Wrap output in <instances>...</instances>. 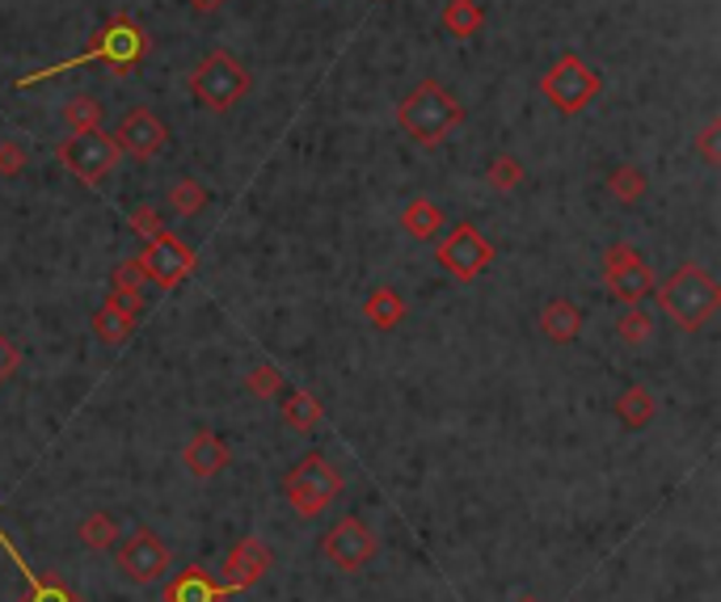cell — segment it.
Here are the masks:
<instances>
[{"mask_svg":"<svg viewBox=\"0 0 721 602\" xmlns=\"http://www.w3.org/2000/svg\"><path fill=\"white\" fill-rule=\"evenodd\" d=\"M658 299H662V312L676 320L683 333H700L713 312H718V278L697 266V262H683L662 287H658Z\"/></svg>","mask_w":721,"mask_h":602,"instance_id":"cell-3","label":"cell"},{"mask_svg":"<svg viewBox=\"0 0 721 602\" xmlns=\"http://www.w3.org/2000/svg\"><path fill=\"white\" fill-rule=\"evenodd\" d=\"M110 287H114L110 295H119L131 312H144V299H149V278H144V271H140V262H135V257H123V262L110 271Z\"/></svg>","mask_w":721,"mask_h":602,"instance_id":"cell-24","label":"cell"},{"mask_svg":"<svg viewBox=\"0 0 721 602\" xmlns=\"http://www.w3.org/2000/svg\"><path fill=\"white\" fill-rule=\"evenodd\" d=\"M603 287L612 295L616 304H641L646 295L654 292V271H650V262L633 249V245H624V241H616L603 249Z\"/></svg>","mask_w":721,"mask_h":602,"instance_id":"cell-9","label":"cell"},{"mask_svg":"<svg viewBox=\"0 0 721 602\" xmlns=\"http://www.w3.org/2000/svg\"><path fill=\"white\" fill-rule=\"evenodd\" d=\"M486 186L498 190V194H510V190H519V186H524V161H519V156H510V152H498V156H489Z\"/></svg>","mask_w":721,"mask_h":602,"instance_id":"cell-30","label":"cell"},{"mask_svg":"<svg viewBox=\"0 0 721 602\" xmlns=\"http://www.w3.org/2000/svg\"><path fill=\"white\" fill-rule=\"evenodd\" d=\"M191 93L203 110L224 114V110H233L250 93V68L236 60L233 51H212L191 72Z\"/></svg>","mask_w":721,"mask_h":602,"instance_id":"cell-5","label":"cell"},{"mask_svg":"<svg viewBox=\"0 0 721 602\" xmlns=\"http://www.w3.org/2000/svg\"><path fill=\"white\" fill-rule=\"evenodd\" d=\"M135 262H140V271H144V278L156 292H173V287H182L194 274V249L182 236H173L170 228L161 236H152V241H144V253Z\"/></svg>","mask_w":721,"mask_h":602,"instance_id":"cell-10","label":"cell"},{"mask_svg":"<svg viewBox=\"0 0 721 602\" xmlns=\"http://www.w3.org/2000/svg\"><path fill=\"white\" fill-rule=\"evenodd\" d=\"M30 165V152L18 140H0V177H18Z\"/></svg>","mask_w":721,"mask_h":602,"instance_id":"cell-34","label":"cell"},{"mask_svg":"<svg viewBox=\"0 0 721 602\" xmlns=\"http://www.w3.org/2000/svg\"><path fill=\"white\" fill-rule=\"evenodd\" d=\"M0 552H4L9 561L18 564V573H22L26 585H30L26 602H77V594H72V590H68V585L60 582V578H43V573H34V569L26 564V557L18 552V548H13V540H9L4 531H0Z\"/></svg>","mask_w":721,"mask_h":602,"instance_id":"cell-18","label":"cell"},{"mask_svg":"<svg viewBox=\"0 0 721 602\" xmlns=\"http://www.w3.org/2000/svg\"><path fill=\"white\" fill-rule=\"evenodd\" d=\"M540 93L545 102L561 114V119H578L582 110H591V102L603 93V72L587 63L578 51H566L545 68L540 76Z\"/></svg>","mask_w":721,"mask_h":602,"instance_id":"cell-4","label":"cell"},{"mask_svg":"<svg viewBox=\"0 0 721 602\" xmlns=\"http://www.w3.org/2000/svg\"><path fill=\"white\" fill-rule=\"evenodd\" d=\"M135 325H140V312H131L119 295H106L93 312V337L102 346H128L135 337Z\"/></svg>","mask_w":721,"mask_h":602,"instance_id":"cell-16","label":"cell"},{"mask_svg":"<svg viewBox=\"0 0 721 602\" xmlns=\"http://www.w3.org/2000/svg\"><path fill=\"white\" fill-rule=\"evenodd\" d=\"M275 569V557H271V548L257 540V535H245V540H236L229 548V561H224V573H229V585H233L236 594L241 590H250L257 585L266 573Z\"/></svg>","mask_w":721,"mask_h":602,"instance_id":"cell-14","label":"cell"},{"mask_svg":"<svg viewBox=\"0 0 721 602\" xmlns=\"http://www.w3.org/2000/svg\"><path fill=\"white\" fill-rule=\"evenodd\" d=\"M376 548H380V540H376V531H372L359 514L338 519L329 531H325V540H321L325 561L334 564V569H342V573H359V569H367V564L376 561Z\"/></svg>","mask_w":721,"mask_h":602,"instance_id":"cell-11","label":"cell"},{"mask_svg":"<svg viewBox=\"0 0 721 602\" xmlns=\"http://www.w3.org/2000/svg\"><path fill=\"white\" fill-rule=\"evenodd\" d=\"M439 25H444V34H451V39H473V34H481L486 13H481L477 0H447Z\"/></svg>","mask_w":721,"mask_h":602,"instance_id":"cell-26","label":"cell"},{"mask_svg":"<svg viewBox=\"0 0 721 602\" xmlns=\"http://www.w3.org/2000/svg\"><path fill=\"white\" fill-rule=\"evenodd\" d=\"M18 371H22V350L13 346L9 333H0V388H4Z\"/></svg>","mask_w":721,"mask_h":602,"instance_id":"cell-35","label":"cell"},{"mask_svg":"<svg viewBox=\"0 0 721 602\" xmlns=\"http://www.w3.org/2000/svg\"><path fill=\"white\" fill-rule=\"evenodd\" d=\"M540 333H545V341H552V346H570V341H578V333H582V312H578V304L566 299V295L549 299V304L540 308Z\"/></svg>","mask_w":721,"mask_h":602,"instance_id":"cell-19","label":"cell"},{"mask_svg":"<svg viewBox=\"0 0 721 602\" xmlns=\"http://www.w3.org/2000/svg\"><path fill=\"white\" fill-rule=\"evenodd\" d=\"M114 144H119V152L135 156V161H156L170 147V126L161 123L149 105H135L128 119L119 123V131H114Z\"/></svg>","mask_w":721,"mask_h":602,"instance_id":"cell-13","label":"cell"},{"mask_svg":"<svg viewBox=\"0 0 721 602\" xmlns=\"http://www.w3.org/2000/svg\"><path fill=\"white\" fill-rule=\"evenodd\" d=\"M186 4H191L194 13H215V9L224 4V0H186Z\"/></svg>","mask_w":721,"mask_h":602,"instance_id":"cell-37","label":"cell"},{"mask_svg":"<svg viewBox=\"0 0 721 602\" xmlns=\"http://www.w3.org/2000/svg\"><path fill=\"white\" fill-rule=\"evenodd\" d=\"M278 417H283L287 430L313 435L321 426V417H325V409H321V400L308 388H292V392L283 396V405H278Z\"/></svg>","mask_w":721,"mask_h":602,"instance_id":"cell-22","label":"cell"},{"mask_svg":"<svg viewBox=\"0 0 721 602\" xmlns=\"http://www.w3.org/2000/svg\"><path fill=\"white\" fill-rule=\"evenodd\" d=\"M182 463H186V472H191L194 480H212V477H220V472H229L233 447H229V438H220L215 430H199V435L186 442Z\"/></svg>","mask_w":721,"mask_h":602,"instance_id":"cell-15","label":"cell"},{"mask_svg":"<svg viewBox=\"0 0 721 602\" xmlns=\"http://www.w3.org/2000/svg\"><path fill=\"white\" fill-rule=\"evenodd\" d=\"M77 535H81V543H85L89 552H110V548L119 543V522L110 519L106 510H93V514L81 519Z\"/></svg>","mask_w":721,"mask_h":602,"instance_id":"cell-29","label":"cell"},{"mask_svg":"<svg viewBox=\"0 0 721 602\" xmlns=\"http://www.w3.org/2000/svg\"><path fill=\"white\" fill-rule=\"evenodd\" d=\"M405 316H409V304H405V295L393 292V287H376V292H367V299H363V320H367L376 333L402 329Z\"/></svg>","mask_w":721,"mask_h":602,"instance_id":"cell-20","label":"cell"},{"mask_svg":"<svg viewBox=\"0 0 721 602\" xmlns=\"http://www.w3.org/2000/svg\"><path fill=\"white\" fill-rule=\"evenodd\" d=\"M616 417L629 426V430H646L658 417V396L646 388V384H633L616 396Z\"/></svg>","mask_w":721,"mask_h":602,"instance_id":"cell-23","label":"cell"},{"mask_svg":"<svg viewBox=\"0 0 721 602\" xmlns=\"http://www.w3.org/2000/svg\"><path fill=\"white\" fill-rule=\"evenodd\" d=\"M608 194H612L616 203H624V207H637L646 194H650V177H646V169L641 165H616L608 173Z\"/></svg>","mask_w":721,"mask_h":602,"instance_id":"cell-27","label":"cell"},{"mask_svg":"<svg viewBox=\"0 0 721 602\" xmlns=\"http://www.w3.org/2000/svg\"><path fill=\"white\" fill-rule=\"evenodd\" d=\"M616 337L624 341V346H646L650 337H654V320H650V312H641L637 304L620 312V320H616Z\"/></svg>","mask_w":721,"mask_h":602,"instance_id":"cell-31","label":"cell"},{"mask_svg":"<svg viewBox=\"0 0 721 602\" xmlns=\"http://www.w3.org/2000/svg\"><path fill=\"white\" fill-rule=\"evenodd\" d=\"M245 392L262 396V400H275V396H283V371L271 367V363H257L254 371L245 375Z\"/></svg>","mask_w":721,"mask_h":602,"instance_id":"cell-32","label":"cell"},{"mask_svg":"<svg viewBox=\"0 0 721 602\" xmlns=\"http://www.w3.org/2000/svg\"><path fill=\"white\" fill-rule=\"evenodd\" d=\"M128 224L135 236H144V241H152V236H161L165 232V220H161V211L152 207V203H144V207H135L128 215Z\"/></svg>","mask_w":721,"mask_h":602,"instance_id":"cell-33","label":"cell"},{"mask_svg":"<svg viewBox=\"0 0 721 602\" xmlns=\"http://www.w3.org/2000/svg\"><path fill=\"white\" fill-rule=\"evenodd\" d=\"M397 123L418 147H439L456 126L465 123V105L439 81H423L402 98Z\"/></svg>","mask_w":721,"mask_h":602,"instance_id":"cell-2","label":"cell"},{"mask_svg":"<svg viewBox=\"0 0 721 602\" xmlns=\"http://www.w3.org/2000/svg\"><path fill=\"white\" fill-rule=\"evenodd\" d=\"M718 135H721V123H718V119H709V123L700 126V135H697V152L704 156V161H709V165H721Z\"/></svg>","mask_w":721,"mask_h":602,"instance_id":"cell-36","label":"cell"},{"mask_svg":"<svg viewBox=\"0 0 721 602\" xmlns=\"http://www.w3.org/2000/svg\"><path fill=\"white\" fill-rule=\"evenodd\" d=\"M444 211L435 198H426V194H414L402 211V232L405 236H414V241H435L439 232H444Z\"/></svg>","mask_w":721,"mask_h":602,"instance_id":"cell-21","label":"cell"},{"mask_svg":"<svg viewBox=\"0 0 721 602\" xmlns=\"http://www.w3.org/2000/svg\"><path fill=\"white\" fill-rule=\"evenodd\" d=\"M435 257H439V266L447 271V278H456V283L468 287V283H477L494 266V245H489V236L473 220H460L447 236H439Z\"/></svg>","mask_w":721,"mask_h":602,"instance_id":"cell-8","label":"cell"},{"mask_svg":"<svg viewBox=\"0 0 721 602\" xmlns=\"http://www.w3.org/2000/svg\"><path fill=\"white\" fill-rule=\"evenodd\" d=\"M60 165L81 182V186H102L110 173L119 169V144L106 131H72L64 144L55 147Z\"/></svg>","mask_w":721,"mask_h":602,"instance_id":"cell-7","label":"cell"},{"mask_svg":"<svg viewBox=\"0 0 721 602\" xmlns=\"http://www.w3.org/2000/svg\"><path fill=\"white\" fill-rule=\"evenodd\" d=\"M283 493L299 519H317L321 510H329L342 498V472L321 451H313L283 477Z\"/></svg>","mask_w":721,"mask_h":602,"instance_id":"cell-6","label":"cell"},{"mask_svg":"<svg viewBox=\"0 0 721 602\" xmlns=\"http://www.w3.org/2000/svg\"><path fill=\"white\" fill-rule=\"evenodd\" d=\"M102 119H106V105L93 93H72L64 102V123L68 131H102Z\"/></svg>","mask_w":721,"mask_h":602,"instance_id":"cell-28","label":"cell"},{"mask_svg":"<svg viewBox=\"0 0 721 602\" xmlns=\"http://www.w3.org/2000/svg\"><path fill=\"white\" fill-rule=\"evenodd\" d=\"M165 203H170V211L177 215V220H194V215H203L207 211V203H212V190L203 186L199 177H177L170 186V194H165Z\"/></svg>","mask_w":721,"mask_h":602,"instance_id":"cell-25","label":"cell"},{"mask_svg":"<svg viewBox=\"0 0 721 602\" xmlns=\"http://www.w3.org/2000/svg\"><path fill=\"white\" fill-rule=\"evenodd\" d=\"M149 55V34H144V25L128 13H119V18H110L93 42H89L85 51H77V55H68V60L51 63V68H39V72H30L18 81V89H30V84L39 81H55V76H64V72H77V68H89V63H110V72L114 76H131L140 63Z\"/></svg>","mask_w":721,"mask_h":602,"instance_id":"cell-1","label":"cell"},{"mask_svg":"<svg viewBox=\"0 0 721 602\" xmlns=\"http://www.w3.org/2000/svg\"><path fill=\"white\" fill-rule=\"evenodd\" d=\"M173 564L170 543L161 540L156 531L140 527L123 548H119V573L128 578L131 585H156Z\"/></svg>","mask_w":721,"mask_h":602,"instance_id":"cell-12","label":"cell"},{"mask_svg":"<svg viewBox=\"0 0 721 602\" xmlns=\"http://www.w3.org/2000/svg\"><path fill=\"white\" fill-rule=\"evenodd\" d=\"M229 594H236L233 585H220L203 564H191L165 585V602H224Z\"/></svg>","mask_w":721,"mask_h":602,"instance_id":"cell-17","label":"cell"},{"mask_svg":"<svg viewBox=\"0 0 721 602\" xmlns=\"http://www.w3.org/2000/svg\"><path fill=\"white\" fill-rule=\"evenodd\" d=\"M519 602H540V599H531V594H524V599H519Z\"/></svg>","mask_w":721,"mask_h":602,"instance_id":"cell-38","label":"cell"}]
</instances>
